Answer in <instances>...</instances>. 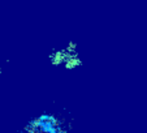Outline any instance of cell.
Segmentation results:
<instances>
[{
    "label": "cell",
    "mask_w": 147,
    "mask_h": 133,
    "mask_svg": "<svg viewBox=\"0 0 147 133\" xmlns=\"http://www.w3.org/2000/svg\"><path fill=\"white\" fill-rule=\"evenodd\" d=\"M67 124L63 116L46 112L33 119L25 128L24 133H67Z\"/></svg>",
    "instance_id": "6da1fadb"
}]
</instances>
